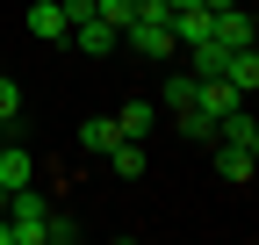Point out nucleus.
Wrapping results in <instances>:
<instances>
[{
  "label": "nucleus",
  "mask_w": 259,
  "mask_h": 245,
  "mask_svg": "<svg viewBox=\"0 0 259 245\" xmlns=\"http://www.w3.org/2000/svg\"><path fill=\"white\" fill-rule=\"evenodd\" d=\"M65 29H72L65 22V0H36V8H29V36L36 44H65Z\"/></svg>",
  "instance_id": "5"
},
{
  "label": "nucleus",
  "mask_w": 259,
  "mask_h": 245,
  "mask_svg": "<svg viewBox=\"0 0 259 245\" xmlns=\"http://www.w3.org/2000/svg\"><path fill=\"white\" fill-rule=\"evenodd\" d=\"M151 123H158V108H151V101H137V94H130V101L115 108V130H122V137H144Z\"/></svg>",
  "instance_id": "10"
},
{
  "label": "nucleus",
  "mask_w": 259,
  "mask_h": 245,
  "mask_svg": "<svg viewBox=\"0 0 259 245\" xmlns=\"http://www.w3.org/2000/svg\"><path fill=\"white\" fill-rule=\"evenodd\" d=\"M0 209H8V188H0Z\"/></svg>",
  "instance_id": "16"
},
{
  "label": "nucleus",
  "mask_w": 259,
  "mask_h": 245,
  "mask_svg": "<svg viewBox=\"0 0 259 245\" xmlns=\"http://www.w3.org/2000/svg\"><path fill=\"white\" fill-rule=\"evenodd\" d=\"M252 159H259V151H245V144H216V173L231 180V188H245V180H252Z\"/></svg>",
  "instance_id": "6"
},
{
  "label": "nucleus",
  "mask_w": 259,
  "mask_h": 245,
  "mask_svg": "<svg viewBox=\"0 0 259 245\" xmlns=\"http://www.w3.org/2000/svg\"><path fill=\"white\" fill-rule=\"evenodd\" d=\"M202 8H209V15H216V8H238V0H202Z\"/></svg>",
  "instance_id": "15"
},
{
  "label": "nucleus",
  "mask_w": 259,
  "mask_h": 245,
  "mask_svg": "<svg viewBox=\"0 0 259 245\" xmlns=\"http://www.w3.org/2000/svg\"><path fill=\"white\" fill-rule=\"evenodd\" d=\"M0 245H15V224H8V217H0Z\"/></svg>",
  "instance_id": "14"
},
{
  "label": "nucleus",
  "mask_w": 259,
  "mask_h": 245,
  "mask_svg": "<svg viewBox=\"0 0 259 245\" xmlns=\"http://www.w3.org/2000/svg\"><path fill=\"white\" fill-rule=\"evenodd\" d=\"M0 217L15 224V245H44V224H51V202L36 188H8V209Z\"/></svg>",
  "instance_id": "1"
},
{
  "label": "nucleus",
  "mask_w": 259,
  "mask_h": 245,
  "mask_svg": "<svg viewBox=\"0 0 259 245\" xmlns=\"http://www.w3.org/2000/svg\"><path fill=\"white\" fill-rule=\"evenodd\" d=\"M15 115H22V87H15L8 72H0V130H8V123H15Z\"/></svg>",
  "instance_id": "12"
},
{
  "label": "nucleus",
  "mask_w": 259,
  "mask_h": 245,
  "mask_svg": "<svg viewBox=\"0 0 259 245\" xmlns=\"http://www.w3.org/2000/svg\"><path fill=\"white\" fill-rule=\"evenodd\" d=\"M29 180H36V159H29L22 144H8L0 151V188H29Z\"/></svg>",
  "instance_id": "8"
},
{
  "label": "nucleus",
  "mask_w": 259,
  "mask_h": 245,
  "mask_svg": "<svg viewBox=\"0 0 259 245\" xmlns=\"http://www.w3.org/2000/svg\"><path fill=\"white\" fill-rule=\"evenodd\" d=\"M115 137H122V130H115V115H87V123H79V151H94V159H101Z\"/></svg>",
  "instance_id": "9"
},
{
  "label": "nucleus",
  "mask_w": 259,
  "mask_h": 245,
  "mask_svg": "<svg viewBox=\"0 0 259 245\" xmlns=\"http://www.w3.org/2000/svg\"><path fill=\"white\" fill-rule=\"evenodd\" d=\"M216 144H245V151H259V115L238 101L231 115H216Z\"/></svg>",
  "instance_id": "4"
},
{
  "label": "nucleus",
  "mask_w": 259,
  "mask_h": 245,
  "mask_svg": "<svg viewBox=\"0 0 259 245\" xmlns=\"http://www.w3.org/2000/svg\"><path fill=\"white\" fill-rule=\"evenodd\" d=\"M166 108H173V115L194 108V72H173V79H166Z\"/></svg>",
  "instance_id": "11"
},
{
  "label": "nucleus",
  "mask_w": 259,
  "mask_h": 245,
  "mask_svg": "<svg viewBox=\"0 0 259 245\" xmlns=\"http://www.w3.org/2000/svg\"><path fill=\"white\" fill-rule=\"evenodd\" d=\"M223 79L252 101V87H259V51H231V58H223Z\"/></svg>",
  "instance_id": "7"
},
{
  "label": "nucleus",
  "mask_w": 259,
  "mask_h": 245,
  "mask_svg": "<svg viewBox=\"0 0 259 245\" xmlns=\"http://www.w3.org/2000/svg\"><path fill=\"white\" fill-rule=\"evenodd\" d=\"M238 101H245V94H238V87L223 79V72H216V79H194V108H202L209 123H216V115H231Z\"/></svg>",
  "instance_id": "3"
},
{
  "label": "nucleus",
  "mask_w": 259,
  "mask_h": 245,
  "mask_svg": "<svg viewBox=\"0 0 259 245\" xmlns=\"http://www.w3.org/2000/svg\"><path fill=\"white\" fill-rule=\"evenodd\" d=\"M72 36V51H87V58H108V51H122V29H108L101 15H87V22H72L65 29Z\"/></svg>",
  "instance_id": "2"
},
{
  "label": "nucleus",
  "mask_w": 259,
  "mask_h": 245,
  "mask_svg": "<svg viewBox=\"0 0 259 245\" xmlns=\"http://www.w3.org/2000/svg\"><path fill=\"white\" fill-rule=\"evenodd\" d=\"M94 15H101V22H108V29H122V22H130V15H137V0H94Z\"/></svg>",
  "instance_id": "13"
}]
</instances>
